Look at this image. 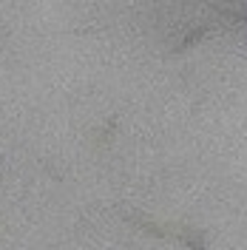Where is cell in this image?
<instances>
[{
    "label": "cell",
    "instance_id": "obj_2",
    "mask_svg": "<svg viewBox=\"0 0 247 250\" xmlns=\"http://www.w3.org/2000/svg\"><path fill=\"white\" fill-rule=\"evenodd\" d=\"M125 219H131V222H134V225H137V228H142V230H145V233H151V236H156V239H165V230H162V228H159V225H154V222H151V219H145V216H139V213H134V216H125Z\"/></svg>",
    "mask_w": 247,
    "mask_h": 250
},
{
    "label": "cell",
    "instance_id": "obj_1",
    "mask_svg": "<svg viewBox=\"0 0 247 250\" xmlns=\"http://www.w3.org/2000/svg\"><path fill=\"white\" fill-rule=\"evenodd\" d=\"M176 239H179L187 250H207V239H205V233H199V230L185 228V230H179V233H176Z\"/></svg>",
    "mask_w": 247,
    "mask_h": 250
},
{
    "label": "cell",
    "instance_id": "obj_3",
    "mask_svg": "<svg viewBox=\"0 0 247 250\" xmlns=\"http://www.w3.org/2000/svg\"><path fill=\"white\" fill-rule=\"evenodd\" d=\"M207 31H210V29H207V26H199V29L187 31V34H185V40H182L179 46L173 48V51L179 54V51H185V48H190V46H193V43H199V40H202V37H205V34H207Z\"/></svg>",
    "mask_w": 247,
    "mask_h": 250
}]
</instances>
